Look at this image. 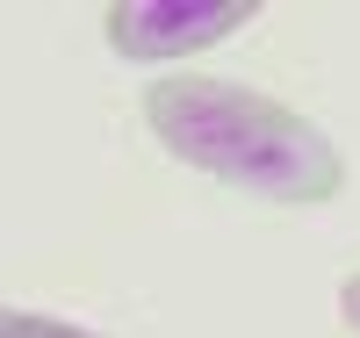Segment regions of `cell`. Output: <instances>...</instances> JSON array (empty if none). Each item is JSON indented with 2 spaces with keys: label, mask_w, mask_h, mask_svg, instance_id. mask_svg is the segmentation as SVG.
Segmentation results:
<instances>
[{
  "label": "cell",
  "mask_w": 360,
  "mask_h": 338,
  "mask_svg": "<svg viewBox=\"0 0 360 338\" xmlns=\"http://www.w3.org/2000/svg\"><path fill=\"white\" fill-rule=\"evenodd\" d=\"M144 130L217 188L317 209L346 195V159L303 108L217 72H166L144 86Z\"/></svg>",
  "instance_id": "cell-1"
},
{
  "label": "cell",
  "mask_w": 360,
  "mask_h": 338,
  "mask_svg": "<svg viewBox=\"0 0 360 338\" xmlns=\"http://www.w3.org/2000/svg\"><path fill=\"white\" fill-rule=\"evenodd\" d=\"M0 338H101V331L65 324V317H44V310H15V302H0Z\"/></svg>",
  "instance_id": "cell-3"
},
{
  "label": "cell",
  "mask_w": 360,
  "mask_h": 338,
  "mask_svg": "<svg viewBox=\"0 0 360 338\" xmlns=\"http://www.w3.org/2000/svg\"><path fill=\"white\" fill-rule=\"evenodd\" d=\"M245 22H259V0H123L108 8V51L115 58H137V65H159V58H188L238 37Z\"/></svg>",
  "instance_id": "cell-2"
},
{
  "label": "cell",
  "mask_w": 360,
  "mask_h": 338,
  "mask_svg": "<svg viewBox=\"0 0 360 338\" xmlns=\"http://www.w3.org/2000/svg\"><path fill=\"white\" fill-rule=\"evenodd\" d=\"M339 317H346V331H360V273L339 281Z\"/></svg>",
  "instance_id": "cell-4"
}]
</instances>
